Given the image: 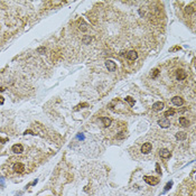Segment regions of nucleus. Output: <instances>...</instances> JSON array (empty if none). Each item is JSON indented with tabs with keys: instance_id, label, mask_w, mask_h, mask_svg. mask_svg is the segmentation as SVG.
I'll use <instances>...</instances> for the list:
<instances>
[{
	"instance_id": "f257e3e1",
	"label": "nucleus",
	"mask_w": 196,
	"mask_h": 196,
	"mask_svg": "<svg viewBox=\"0 0 196 196\" xmlns=\"http://www.w3.org/2000/svg\"><path fill=\"white\" fill-rule=\"evenodd\" d=\"M143 179L147 184H149V185H151V186H155L159 183V178L154 177V176H145Z\"/></svg>"
},
{
	"instance_id": "f03ea898",
	"label": "nucleus",
	"mask_w": 196,
	"mask_h": 196,
	"mask_svg": "<svg viewBox=\"0 0 196 196\" xmlns=\"http://www.w3.org/2000/svg\"><path fill=\"white\" fill-rule=\"evenodd\" d=\"M13 169L16 172H18V174H21V172L25 171L26 167H25V165H24L22 163H15L14 166H13Z\"/></svg>"
},
{
	"instance_id": "7ed1b4c3",
	"label": "nucleus",
	"mask_w": 196,
	"mask_h": 196,
	"mask_svg": "<svg viewBox=\"0 0 196 196\" xmlns=\"http://www.w3.org/2000/svg\"><path fill=\"white\" fill-rule=\"evenodd\" d=\"M158 124L162 128H168L170 125V121L168 118H162V119L158 120Z\"/></svg>"
},
{
	"instance_id": "20e7f679",
	"label": "nucleus",
	"mask_w": 196,
	"mask_h": 196,
	"mask_svg": "<svg viewBox=\"0 0 196 196\" xmlns=\"http://www.w3.org/2000/svg\"><path fill=\"white\" fill-rule=\"evenodd\" d=\"M105 66H107L108 70L111 71V72H114V71L117 70V64L111 60H108L107 62H105Z\"/></svg>"
},
{
	"instance_id": "39448f33",
	"label": "nucleus",
	"mask_w": 196,
	"mask_h": 196,
	"mask_svg": "<svg viewBox=\"0 0 196 196\" xmlns=\"http://www.w3.org/2000/svg\"><path fill=\"white\" fill-rule=\"evenodd\" d=\"M171 102L174 105H176V107H182V105L184 104V100L180 96H174L171 99Z\"/></svg>"
},
{
	"instance_id": "423d86ee",
	"label": "nucleus",
	"mask_w": 196,
	"mask_h": 196,
	"mask_svg": "<svg viewBox=\"0 0 196 196\" xmlns=\"http://www.w3.org/2000/svg\"><path fill=\"white\" fill-rule=\"evenodd\" d=\"M151 143L150 142H146V143H143L142 145V147H141V152L142 154H149V152L151 151Z\"/></svg>"
},
{
	"instance_id": "0eeeda50",
	"label": "nucleus",
	"mask_w": 196,
	"mask_h": 196,
	"mask_svg": "<svg viewBox=\"0 0 196 196\" xmlns=\"http://www.w3.org/2000/svg\"><path fill=\"white\" fill-rule=\"evenodd\" d=\"M176 77H177V80L183 81V80H185V78L187 77V73L184 70H178L177 73H176Z\"/></svg>"
},
{
	"instance_id": "6e6552de",
	"label": "nucleus",
	"mask_w": 196,
	"mask_h": 196,
	"mask_svg": "<svg viewBox=\"0 0 196 196\" xmlns=\"http://www.w3.org/2000/svg\"><path fill=\"white\" fill-rule=\"evenodd\" d=\"M11 150H13L15 154H21V152L24 151V147H22V145H20V143H16V145L13 146Z\"/></svg>"
},
{
	"instance_id": "1a4fd4ad",
	"label": "nucleus",
	"mask_w": 196,
	"mask_h": 196,
	"mask_svg": "<svg viewBox=\"0 0 196 196\" xmlns=\"http://www.w3.org/2000/svg\"><path fill=\"white\" fill-rule=\"evenodd\" d=\"M127 58L129 61H135L138 58V54H137L136 50H129L127 53Z\"/></svg>"
},
{
	"instance_id": "9d476101",
	"label": "nucleus",
	"mask_w": 196,
	"mask_h": 196,
	"mask_svg": "<svg viewBox=\"0 0 196 196\" xmlns=\"http://www.w3.org/2000/svg\"><path fill=\"white\" fill-rule=\"evenodd\" d=\"M164 103L163 102H155L154 104H152V109L155 110V111H162V110L164 109Z\"/></svg>"
},
{
	"instance_id": "9b49d317",
	"label": "nucleus",
	"mask_w": 196,
	"mask_h": 196,
	"mask_svg": "<svg viewBox=\"0 0 196 196\" xmlns=\"http://www.w3.org/2000/svg\"><path fill=\"white\" fill-rule=\"evenodd\" d=\"M187 138V133L186 132H184V131H179V132H177L176 133V139L177 140H185Z\"/></svg>"
},
{
	"instance_id": "f8f14e48",
	"label": "nucleus",
	"mask_w": 196,
	"mask_h": 196,
	"mask_svg": "<svg viewBox=\"0 0 196 196\" xmlns=\"http://www.w3.org/2000/svg\"><path fill=\"white\" fill-rule=\"evenodd\" d=\"M101 121H102V123H103L104 127H110L111 123H112V120L110 119V118H107V117H102Z\"/></svg>"
},
{
	"instance_id": "ddd939ff",
	"label": "nucleus",
	"mask_w": 196,
	"mask_h": 196,
	"mask_svg": "<svg viewBox=\"0 0 196 196\" xmlns=\"http://www.w3.org/2000/svg\"><path fill=\"white\" fill-rule=\"evenodd\" d=\"M160 156L165 159H168L170 157V151L168 150V149H162V150H160Z\"/></svg>"
},
{
	"instance_id": "4468645a",
	"label": "nucleus",
	"mask_w": 196,
	"mask_h": 196,
	"mask_svg": "<svg viewBox=\"0 0 196 196\" xmlns=\"http://www.w3.org/2000/svg\"><path fill=\"white\" fill-rule=\"evenodd\" d=\"M179 123H180V125H183V127H188V125H189V121H188L186 118L180 117L179 118Z\"/></svg>"
},
{
	"instance_id": "2eb2a0df",
	"label": "nucleus",
	"mask_w": 196,
	"mask_h": 196,
	"mask_svg": "<svg viewBox=\"0 0 196 196\" xmlns=\"http://www.w3.org/2000/svg\"><path fill=\"white\" fill-rule=\"evenodd\" d=\"M174 114H175V110L174 109H169V110H167V111L165 112V118H168V117L174 116Z\"/></svg>"
},
{
	"instance_id": "dca6fc26",
	"label": "nucleus",
	"mask_w": 196,
	"mask_h": 196,
	"mask_svg": "<svg viewBox=\"0 0 196 196\" xmlns=\"http://www.w3.org/2000/svg\"><path fill=\"white\" fill-rule=\"evenodd\" d=\"M125 101H127L128 103L130 104V107H132V105H135V100H133L131 96H127V97H125Z\"/></svg>"
},
{
	"instance_id": "f3484780",
	"label": "nucleus",
	"mask_w": 196,
	"mask_h": 196,
	"mask_svg": "<svg viewBox=\"0 0 196 196\" xmlns=\"http://www.w3.org/2000/svg\"><path fill=\"white\" fill-rule=\"evenodd\" d=\"M91 41H92V38L90 36H84L83 37V44H90Z\"/></svg>"
},
{
	"instance_id": "a211bd4d",
	"label": "nucleus",
	"mask_w": 196,
	"mask_h": 196,
	"mask_svg": "<svg viewBox=\"0 0 196 196\" xmlns=\"http://www.w3.org/2000/svg\"><path fill=\"white\" fill-rule=\"evenodd\" d=\"M158 74H159V70H158V68H155V70H154V72L151 73L152 78H156L157 76H158Z\"/></svg>"
},
{
	"instance_id": "6ab92c4d",
	"label": "nucleus",
	"mask_w": 196,
	"mask_h": 196,
	"mask_svg": "<svg viewBox=\"0 0 196 196\" xmlns=\"http://www.w3.org/2000/svg\"><path fill=\"white\" fill-rule=\"evenodd\" d=\"M172 186V182L170 180V182H168L167 184H166V186H165V192H167V191H169L170 189V187Z\"/></svg>"
},
{
	"instance_id": "aec40b11",
	"label": "nucleus",
	"mask_w": 196,
	"mask_h": 196,
	"mask_svg": "<svg viewBox=\"0 0 196 196\" xmlns=\"http://www.w3.org/2000/svg\"><path fill=\"white\" fill-rule=\"evenodd\" d=\"M45 47H38V48H37V52L39 53V54H44L45 53Z\"/></svg>"
},
{
	"instance_id": "412c9836",
	"label": "nucleus",
	"mask_w": 196,
	"mask_h": 196,
	"mask_svg": "<svg viewBox=\"0 0 196 196\" xmlns=\"http://www.w3.org/2000/svg\"><path fill=\"white\" fill-rule=\"evenodd\" d=\"M193 11H194L193 7H186V13L187 14H191V13H193Z\"/></svg>"
},
{
	"instance_id": "4be33fe9",
	"label": "nucleus",
	"mask_w": 196,
	"mask_h": 196,
	"mask_svg": "<svg viewBox=\"0 0 196 196\" xmlns=\"http://www.w3.org/2000/svg\"><path fill=\"white\" fill-rule=\"evenodd\" d=\"M0 187H5V179H3L2 177H0Z\"/></svg>"
},
{
	"instance_id": "5701e85b",
	"label": "nucleus",
	"mask_w": 196,
	"mask_h": 196,
	"mask_svg": "<svg viewBox=\"0 0 196 196\" xmlns=\"http://www.w3.org/2000/svg\"><path fill=\"white\" fill-rule=\"evenodd\" d=\"M156 170L158 174H162V169H160V166H159V164H156Z\"/></svg>"
},
{
	"instance_id": "b1692460",
	"label": "nucleus",
	"mask_w": 196,
	"mask_h": 196,
	"mask_svg": "<svg viewBox=\"0 0 196 196\" xmlns=\"http://www.w3.org/2000/svg\"><path fill=\"white\" fill-rule=\"evenodd\" d=\"M124 137H125V135H124V133L121 132L120 135H118V136H117V139H122V138H124Z\"/></svg>"
},
{
	"instance_id": "393cba45",
	"label": "nucleus",
	"mask_w": 196,
	"mask_h": 196,
	"mask_svg": "<svg viewBox=\"0 0 196 196\" xmlns=\"http://www.w3.org/2000/svg\"><path fill=\"white\" fill-rule=\"evenodd\" d=\"M86 105H88V104H86V103H82V104H78V105H77V107H78V108H76L75 110H78V109H80V108H81V109H82V108H85V107H86Z\"/></svg>"
},
{
	"instance_id": "a878e982",
	"label": "nucleus",
	"mask_w": 196,
	"mask_h": 196,
	"mask_svg": "<svg viewBox=\"0 0 196 196\" xmlns=\"http://www.w3.org/2000/svg\"><path fill=\"white\" fill-rule=\"evenodd\" d=\"M3 102H5V99L2 96H0V104H3Z\"/></svg>"
},
{
	"instance_id": "bb28decb",
	"label": "nucleus",
	"mask_w": 196,
	"mask_h": 196,
	"mask_svg": "<svg viewBox=\"0 0 196 196\" xmlns=\"http://www.w3.org/2000/svg\"><path fill=\"white\" fill-rule=\"evenodd\" d=\"M27 133H30V135H35V133L31 131V130H28V131H25V135H27Z\"/></svg>"
},
{
	"instance_id": "cd10ccee",
	"label": "nucleus",
	"mask_w": 196,
	"mask_h": 196,
	"mask_svg": "<svg viewBox=\"0 0 196 196\" xmlns=\"http://www.w3.org/2000/svg\"><path fill=\"white\" fill-rule=\"evenodd\" d=\"M0 91H1V92H2V91H5V89H2V88H0Z\"/></svg>"
}]
</instances>
